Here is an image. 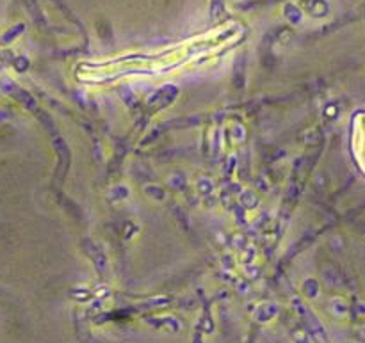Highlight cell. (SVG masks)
<instances>
[{
  "label": "cell",
  "mask_w": 365,
  "mask_h": 343,
  "mask_svg": "<svg viewBox=\"0 0 365 343\" xmlns=\"http://www.w3.org/2000/svg\"><path fill=\"white\" fill-rule=\"evenodd\" d=\"M227 38V36H225ZM225 38L217 41H202L189 43V45L168 48L155 56H139V57H121V59H109L98 64H82L77 70V77L82 82L89 84H103V82L120 80L123 77H139V75H164L185 68L187 64L200 63L209 59L216 52L225 48Z\"/></svg>",
  "instance_id": "6da1fadb"
}]
</instances>
